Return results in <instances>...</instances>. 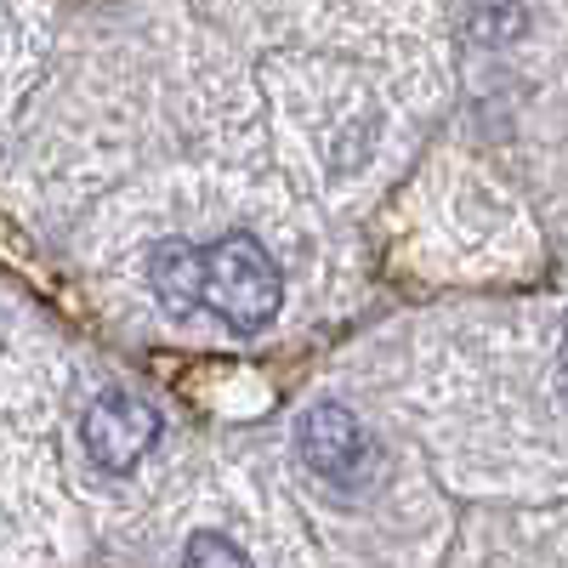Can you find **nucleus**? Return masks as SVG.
<instances>
[{
    "label": "nucleus",
    "instance_id": "nucleus-1",
    "mask_svg": "<svg viewBox=\"0 0 568 568\" xmlns=\"http://www.w3.org/2000/svg\"><path fill=\"white\" fill-rule=\"evenodd\" d=\"M205 302L216 307V318L233 329V336H256L278 318L284 302V278L278 262L267 256L262 240L251 233H227L205 251Z\"/></svg>",
    "mask_w": 568,
    "mask_h": 568
},
{
    "label": "nucleus",
    "instance_id": "nucleus-2",
    "mask_svg": "<svg viewBox=\"0 0 568 568\" xmlns=\"http://www.w3.org/2000/svg\"><path fill=\"white\" fill-rule=\"evenodd\" d=\"M296 449H302V460L318 471V478L336 484V489H358L375 471V449H369L364 420L353 409H342V404H313L296 420Z\"/></svg>",
    "mask_w": 568,
    "mask_h": 568
},
{
    "label": "nucleus",
    "instance_id": "nucleus-3",
    "mask_svg": "<svg viewBox=\"0 0 568 568\" xmlns=\"http://www.w3.org/2000/svg\"><path fill=\"white\" fill-rule=\"evenodd\" d=\"M80 438H85V455L98 460L103 471H131L142 455L160 444V415H154V404H142L131 393H103L98 404L85 409Z\"/></svg>",
    "mask_w": 568,
    "mask_h": 568
},
{
    "label": "nucleus",
    "instance_id": "nucleus-4",
    "mask_svg": "<svg viewBox=\"0 0 568 568\" xmlns=\"http://www.w3.org/2000/svg\"><path fill=\"white\" fill-rule=\"evenodd\" d=\"M149 284H154L160 307H171L176 318H187V313L205 302V256H200L194 245H182V240H165V245L154 251Z\"/></svg>",
    "mask_w": 568,
    "mask_h": 568
},
{
    "label": "nucleus",
    "instance_id": "nucleus-5",
    "mask_svg": "<svg viewBox=\"0 0 568 568\" xmlns=\"http://www.w3.org/2000/svg\"><path fill=\"white\" fill-rule=\"evenodd\" d=\"M182 568H251V557L227 535H194L187 551H182Z\"/></svg>",
    "mask_w": 568,
    "mask_h": 568
},
{
    "label": "nucleus",
    "instance_id": "nucleus-6",
    "mask_svg": "<svg viewBox=\"0 0 568 568\" xmlns=\"http://www.w3.org/2000/svg\"><path fill=\"white\" fill-rule=\"evenodd\" d=\"M562 369H568V329H562Z\"/></svg>",
    "mask_w": 568,
    "mask_h": 568
}]
</instances>
